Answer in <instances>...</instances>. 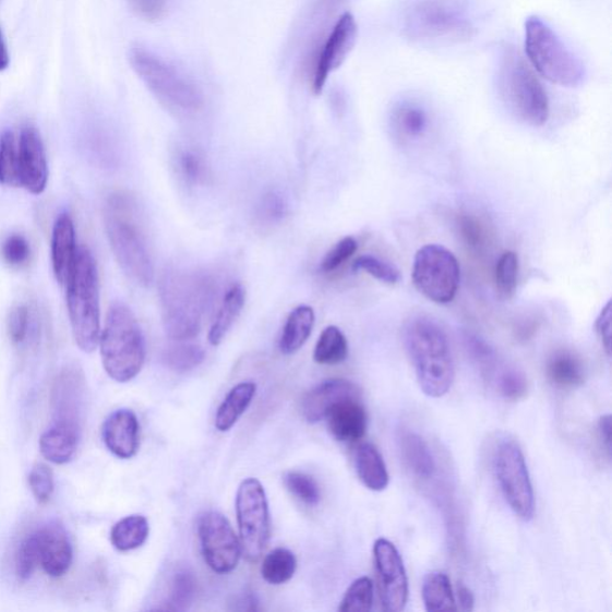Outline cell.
I'll return each instance as SVG.
<instances>
[{
	"mask_svg": "<svg viewBox=\"0 0 612 612\" xmlns=\"http://www.w3.org/2000/svg\"><path fill=\"white\" fill-rule=\"evenodd\" d=\"M286 489L293 494L298 501L316 506L321 502L320 487L314 479L301 471H290L284 477Z\"/></svg>",
	"mask_w": 612,
	"mask_h": 612,
	"instance_id": "cell-42",
	"label": "cell"
},
{
	"mask_svg": "<svg viewBox=\"0 0 612 612\" xmlns=\"http://www.w3.org/2000/svg\"><path fill=\"white\" fill-rule=\"evenodd\" d=\"M105 224L111 251L122 271L136 285H152L155 277L153 260L134 199L124 193L110 195L105 209Z\"/></svg>",
	"mask_w": 612,
	"mask_h": 612,
	"instance_id": "cell-3",
	"label": "cell"
},
{
	"mask_svg": "<svg viewBox=\"0 0 612 612\" xmlns=\"http://www.w3.org/2000/svg\"><path fill=\"white\" fill-rule=\"evenodd\" d=\"M334 439L343 443H356L364 439L368 431V415L360 397L343 399L334 405L326 418Z\"/></svg>",
	"mask_w": 612,
	"mask_h": 612,
	"instance_id": "cell-21",
	"label": "cell"
},
{
	"mask_svg": "<svg viewBox=\"0 0 612 612\" xmlns=\"http://www.w3.org/2000/svg\"><path fill=\"white\" fill-rule=\"evenodd\" d=\"M103 440L118 458L134 457L141 444V424L134 411L124 408L112 411L104 423Z\"/></svg>",
	"mask_w": 612,
	"mask_h": 612,
	"instance_id": "cell-19",
	"label": "cell"
},
{
	"mask_svg": "<svg viewBox=\"0 0 612 612\" xmlns=\"http://www.w3.org/2000/svg\"><path fill=\"white\" fill-rule=\"evenodd\" d=\"M341 3V0H317L316 11L320 15H331L337 5Z\"/></svg>",
	"mask_w": 612,
	"mask_h": 612,
	"instance_id": "cell-55",
	"label": "cell"
},
{
	"mask_svg": "<svg viewBox=\"0 0 612 612\" xmlns=\"http://www.w3.org/2000/svg\"><path fill=\"white\" fill-rule=\"evenodd\" d=\"M244 303V287L241 284L233 285L228 293L225 295L217 317L212 323L208 333V341L212 346H218L224 340L236 320L241 315Z\"/></svg>",
	"mask_w": 612,
	"mask_h": 612,
	"instance_id": "cell-30",
	"label": "cell"
},
{
	"mask_svg": "<svg viewBox=\"0 0 612 612\" xmlns=\"http://www.w3.org/2000/svg\"><path fill=\"white\" fill-rule=\"evenodd\" d=\"M422 601L428 611L457 610L452 581L444 572L433 571L422 584Z\"/></svg>",
	"mask_w": 612,
	"mask_h": 612,
	"instance_id": "cell-31",
	"label": "cell"
},
{
	"mask_svg": "<svg viewBox=\"0 0 612 612\" xmlns=\"http://www.w3.org/2000/svg\"><path fill=\"white\" fill-rule=\"evenodd\" d=\"M161 319L172 340L194 339L214 297V287L203 274L167 272L159 286Z\"/></svg>",
	"mask_w": 612,
	"mask_h": 612,
	"instance_id": "cell-2",
	"label": "cell"
},
{
	"mask_svg": "<svg viewBox=\"0 0 612 612\" xmlns=\"http://www.w3.org/2000/svg\"><path fill=\"white\" fill-rule=\"evenodd\" d=\"M31 244L26 237L14 233L10 235L2 245V256L10 267H22L31 259Z\"/></svg>",
	"mask_w": 612,
	"mask_h": 612,
	"instance_id": "cell-45",
	"label": "cell"
},
{
	"mask_svg": "<svg viewBox=\"0 0 612 612\" xmlns=\"http://www.w3.org/2000/svg\"><path fill=\"white\" fill-rule=\"evenodd\" d=\"M496 82L499 95L512 115L532 128L543 127L551 115L547 92L516 47H504Z\"/></svg>",
	"mask_w": 612,
	"mask_h": 612,
	"instance_id": "cell-4",
	"label": "cell"
},
{
	"mask_svg": "<svg viewBox=\"0 0 612 612\" xmlns=\"http://www.w3.org/2000/svg\"><path fill=\"white\" fill-rule=\"evenodd\" d=\"M598 436L599 441L602 442L603 447L608 454V457L611 456V417L603 416L598 421Z\"/></svg>",
	"mask_w": 612,
	"mask_h": 612,
	"instance_id": "cell-53",
	"label": "cell"
},
{
	"mask_svg": "<svg viewBox=\"0 0 612 612\" xmlns=\"http://www.w3.org/2000/svg\"><path fill=\"white\" fill-rule=\"evenodd\" d=\"M348 357V343L345 334L335 326L322 332L314 351V360L321 365L341 364Z\"/></svg>",
	"mask_w": 612,
	"mask_h": 612,
	"instance_id": "cell-33",
	"label": "cell"
},
{
	"mask_svg": "<svg viewBox=\"0 0 612 612\" xmlns=\"http://www.w3.org/2000/svg\"><path fill=\"white\" fill-rule=\"evenodd\" d=\"M98 344L104 368L112 381L128 383L139 376L145 362V340L129 307L117 303L109 309Z\"/></svg>",
	"mask_w": 612,
	"mask_h": 612,
	"instance_id": "cell-6",
	"label": "cell"
},
{
	"mask_svg": "<svg viewBox=\"0 0 612 612\" xmlns=\"http://www.w3.org/2000/svg\"><path fill=\"white\" fill-rule=\"evenodd\" d=\"M460 232L464 236V239L471 248H480L483 243V230L481 228L480 223L477 219L471 217H461L460 223Z\"/></svg>",
	"mask_w": 612,
	"mask_h": 612,
	"instance_id": "cell-52",
	"label": "cell"
},
{
	"mask_svg": "<svg viewBox=\"0 0 612 612\" xmlns=\"http://www.w3.org/2000/svg\"><path fill=\"white\" fill-rule=\"evenodd\" d=\"M83 371L69 365L57 374L49 396L53 423L82 431L86 384Z\"/></svg>",
	"mask_w": 612,
	"mask_h": 612,
	"instance_id": "cell-16",
	"label": "cell"
},
{
	"mask_svg": "<svg viewBox=\"0 0 612 612\" xmlns=\"http://www.w3.org/2000/svg\"><path fill=\"white\" fill-rule=\"evenodd\" d=\"M0 184L20 187L17 139L11 131H5L0 135Z\"/></svg>",
	"mask_w": 612,
	"mask_h": 612,
	"instance_id": "cell-37",
	"label": "cell"
},
{
	"mask_svg": "<svg viewBox=\"0 0 612 612\" xmlns=\"http://www.w3.org/2000/svg\"><path fill=\"white\" fill-rule=\"evenodd\" d=\"M411 277L416 289L431 302L448 304L454 301L459 289V262L443 245H423L415 256Z\"/></svg>",
	"mask_w": 612,
	"mask_h": 612,
	"instance_id": "cell-11",
	"label": "cell"
},
{
	"mask_svg": "<svg viewBox=\"0 0 612 612\" xmlns=\"http://www.w3.org/2000/svg\"><path fill=\"white\" fill-rule=\"evenodd\" d=\"M28 482L31 491L39 504H47L55 493V477L51 468L39 464L29 472Z\"/></svg>",
	"mask_w": 612,
	"mask_h": 612,
	"instance_id": "cell-44",
	"label": "cell"
},
{
	"mask_svg": "<svg viewBox=\"0 0 612 612\" xmlns=\"http://www.w3.org/2000/svg\"><path fill=\"white\" fill-rule=\"evenodd\" d=\"M393 127L406 139H419L430 127V116L417 99L406 98L398 103L392 116Z\"/></svg>",
	"mask_w": 612,
	"mask_h": 612,
	"instance_id": "cell-29",
	"label": "cell"
},
{
	"mask_svg": "<svg viewBox=\"0 0 612 612\" xmlns=\"http://www.w3.org/2000/svg\"><path fill=\"white\" fill-rule=\"evenodd\" d=\"M545 376L560 391H576L586 380L584 361L569 349H557L547 361Z\"/></svg>",
	"mask_w": 612,
	"mask_h": 612,
	"instance_id": "cell-24",
	"label": "cell"
},
{
	"mask_svg": "<svg viewBox=\"0 0 612 612\" xmlns=\"http://www.w3.org/2000/svg\"><path fill=\"white\" fill-rule=\"evenodd\" d=\"M40 566L52 578L64 577L73 561V548L64 527L58 521L35 530Z\"/></svg>",
	"mask_w": 612,
	"mask_h": 612,
	"instance_id": "cell-18",
	"label": "cell"
},
{
	"mask_svg": "<svg viewBox=\"0 0 612 612\" xmlns=\"http://www.w3.org/2000/svg\"><path fill=\"white\" fill-rule=\"evenodd\" d=\"M358 251V242L353 237H345L340 242H337L332 251L321 262L320 271L322 273H332L341 267L345 262L351 259Z\"/></svg>",
	"mask_w": 612,
	"mask_h": 612,
	"instance_id": "cell-46",
	"label": "cell"
},
{
	"mask_svg": "<svg viewBox=\"0 0 612 612\" xmlns=\"http://www.w3.org/2000/svg\"><path fill=\"white\" fill-rule=\"evenodd\" d=\"M360 397L358 386L347 380H328L320 383L303 398L301 410L310 423H317L326 418L329 409L343 399Z\"/></svg>",
	"mask_w": 612,
	"mask_h": 612,
	"instance_id": "cell-20",
	"label": "cell"
},
{
	"mask_svg": "<svg viewBox=\"0 0 612 612\" xmlns=\"http://www.w3.org/2000/svg\"><path fill=\"white\" fill-rule=\"evenodd\" d=\"M353 271H364L374 279L388 285H395L401 279V273L394 265L372 255L358 257Z\"/></svg>",
	"mask_w": 612,
	"mask_h": 612,
	"instance_id": "cell-43",
	"label": "cell"
},
{
	"mask_svg": "<svg viewBox=\"0 0 612 612\" xmlns=\"http://www.w3.org/2000/svg\"><path fill=\"white\" fill-rule=\"evenodd\" d=\"M289 212L285 196L276 191L267 193L262 197L259 206V216L262 220L274 224L281 221Z\"/></svg>",
	"mask_w": 612,
	"mask_h": 612,
	"instance_id": "cell-48",
	"label": "cell"
},
{
	"mask_svg": "<svg viewBox=\"0 0 612 612\" xmlns=\"http://www.w3.org/2000/svg\"><path fill=\"white\" fill-rule=\"evenodd\" d=\"M315 311L311 307L296 308L285 322L279 340L280 352L291 356L301 349L315 326Z\"/></svg>",
	"mask_w": 612,
	"mask_h": 612,
	"instance_id": "cell-27",
	"label": "cell"
},
{
	"mask_svg": "<svg viewBox=\"0 0 612 612\" xmlns=\"http://www.w3.org/2000/svg\"><path fill=\"white\" fill-rule=\"evenodd\" d=\"M180 170L187 182L197 184L206 177V167L202 157L194 152H184L180 157Z\"/></svg>",
	"mask_w": 612,
	"mask_h": 612,
	"instance_id": "cell-49",
	"label": "cell"
},
{
	"mask_svg": "<svg viewBox=\"0 0 612 612\" xmlns=\"http://www.w3.org/2000/svg\"><path fill=\"white\" fill-rule=\"evenodd\" d=\"M65 287L73 339L83 352L92 353L101 336V314L97 265L89 249H81Z\"/></svg>",
	"mask_w": 612,
	"mask_h": 612,
	"instance_id": "cell-7",
	"label": "cell"
},
{
	"mask_svg": "<svg viewBox=\"0 0 612 612\" xmlns=\"http://www.w3.org/2000/svg\"><path fill=\"white\" fill-rule=\"evenodd\" d=\"M404 343L423 394L446 395L455 381V361L441 324L429 316L411 317L404 327Z\"/></svg>",
	"mask_w": 612,
	"mask_h": 612,
	"instance_id": "cell-1",
	"label": "cell"
},
{
	"mask_svg": "<svg viewBox=\"0 0 612 612\" xmlns=\"http://www.w3.org/2000/svg\"><path fill=\"white\" fill-rule=\"evenodd\" d=\"M297 569V559L289 549H274L262 561L261 576L271 585H281L290 581Z\"/></svg>",
	"mask_w": 612,
	"mask_h": 612,
	"instance_id": "cell-34",
	"label": "cell"
},
{
	"mask_svg": "<svg viewBox=\"0 0 612 612\" xmlns=\"http://www.w3.org/2000/svg\"><path fill=\"white\" fill-rule=\"evenodd\" d=\"M493 469L509 508L519 519L530 521L535 515L533 487L526 457L517 442L511 439L497 442Z\"/></svg>",
	"mask_w": 612,
	"mask_h": 612,
	"instance_id": "cell-10",
	"label": "cell"
},
{
	"mask_svg": "<svg viewBox=\"0 0 612 612\" xmlns=\"http://www.w3.org/2000/svg\"><path fill=\"white\" fill-rule=\"evenodd\" d=\"M76 229L70 215H60L52 232V266L58 283L65 286L79 259Z\"/></svg>",
	"mask_w": 612,
	"mask_h": 612,
	"instance_id": "cell-22",
	"label": "cell"
},
{
	"mask_svg": "<svg viewBox=\"0 0 612 612\" xmlns=\"http://www.w3.org/2000/svg\"><path fill=\"white\" fill-rule=\"evenodd\" d=\"M129 60L134 72L161 105L180 115H194L203 108V93L169 61L141 45L130 49Z\"/></svg>",
	"mask_w": 612,
	"mask_h": 612,
	"instance_id": "cell-8",
	"label": "cell"
},
{
	"mask_svg": "<svg viewBox=\"0 0 612 612\" xmlns=\"http://www.w3.org/2000/svg\"><path fill=\"white\" fill-rule=\"evenodd\" d=\"M204 560L218 574H229L240 564L242 547L230 521L217 511L205 512L197 521Z\"/></svg>",
	"mask_w": 612,
	"mask_h": 612,
	"instance_id": "cell-14",
	"label": "cell"
},
{
	"mask_svg": "<svg viewBox=\"0 0 612 612\" xmlns=\"http://www.w3.org/2000/svg\"><path fill=\"white\" fill-rule=\"evenodd\" d=\"M197 580L189 566H181L173 573L170 584L169 604L171 610L189 609L195 598Z\"/></svg>",
	"mask_w": 612,
	"mask_h": 612,
	"instance_id": "cell-36",
	"label": "cell"
},
{
	"mask_svg": "<svg viewBox=\"0 0 612 612\" xmlns=\"http://www.w3.org/2000/svg\"><path fill=\"white\" fill-rule=\"evenodd\" d=\"M81 433V430L65 424L52 423V427L41 435L39 442L41 455L55 465L69 464L77 453Z\"/></svg>",
	"mask_w": 612,
	"mask_h": 612,
	"instance_id": "cell-25",
	"label": "cell"
},
{
	"mask_svg": "<svg viewBox=\"0 0 612 612\" xmlns=\"http://www.w3.org/2000/svg\"><path fill=\"white\" fill-rule=\"evenodd\" d=\"M457 598L461 610L470 611L473 609V603H475L473 595L468 589L467 586L460 585L458 587Z\"/></svg>",
	"mask_w": 612,
	"mask_h": 612,
	"instance_id": "cell-54",
	"label": "cell"
},
{
	"mask_svg": "<svg viewBox=\"0 0 612 612\" xmlns=\"http://www.w3.org/2000/svg\"><path fill=\"white\" fill-rule=\"evenodd\" d=\"M40 566L39 547L35 531L24 537L20 543L15 556L16 576L22 581L33 577L34 572Z\"/></svg>",
	"mask_w": 612,
	"mask_h": 612,
	"instance_id": "cell-41",
	"label": "cell"
},
{
	"mask_svg": "<svg viewBox=\"0 0 612 612\" xmlns=\"http://www.w3.org/2000/svg\"><path fill=\"white\" fill-rule=\"evenodd\" d=\"M129 4L136 16L149 22L164 19L168 9V0H129Z\"/></svg>",
	"mask_w": 612,
	"mask_h": 612,
	"instance_id": "cell-50",
	"label": "cell"
},
{
	"mask_svg": "<svg viewBox=\"0 0 612 612\" xmlns=\"http://www.w3.org/2000/svg\"><path fill=\"white\" fill-rule=\"evenodd\" d=\"M358 478L373 492H382L389 485V472L380 449L371 443L360 444L355 457Z\"/></svg>",
	"mask_w": 612,
	"mask_h": 612,
	"instance_id": "cell-26",
	"label": "cell"
},
{
	"mask_svg": "<svg viewBox=\"0 0 612 612\" xmlns=\"http://www.w3.org/2000/svg\"><path fill=\"white\" fill-rule=\"evenodd\" d=\"M373 605V583L361 577L352 583L346 591L339 607L341 612H368Z\"/></svg>",
	"mask_w": 612,
	"mask_h": 612,
	"instance_id": "cell-39",
	"label": "cell"
},
{
	"mask_svg": "<svg viewBox=\"0 0 612 612\" xmlns=\"http://www.w3.org/2000/svg\"><path fill=\"white\" fill-rule=\"evenodd\" d=\"M493 386L504 398L514 403L526 397L529 392V383L526 374L518 368L509 364H507Z\"/></svg>",
	"mask_w": 612,
	"mask_h": 612,
	"instance_id": "cell-40",
	"label": "cell"
},
{
	"mask_svg": "<svg viewBox=\"0 0 612 612\" xmlns=\"http://www.w3.org/2000/svg\"><path fill=\"white\" fill-rule=\"evenodd\" d=\"M255 394L256 384L252 381L233 386L217 410L216 429L219 432L230 431L251 406Z\"/></svg>",
	"mask_w": 612,
	"mask_h": 612,
	"instance_id": "cell-28",
	"label": "cell"
},
{
	"mask_svg": "<svg viewBox=\"0 0 612 612\" xmlns=\"http://www.w3.org/2000/svg\"><path fill=\"white\" fill-rule=\"evenodd\" d=\"M10 64V56L4 40L2 29H0V72L5 71Z\"/></svg>",
	"mask_w": 612,
	"mask_h": 612,
	"instance_id": "cell-56",
	"label": "cell"
},
{
	"mask_svg": "<svg viewBox=\"0 0 612 612\" xmlns=\"http://www.w3.org/2000/svg\"><path fill=\"white\" fill-rule=\"evenodd\" d=\"M519 259L515 252H505L495 266V284L499 295L505 299L514 297L517 290Z\"/></svg>",
	"mask_w": 612,
	"mask_h": 612,
	"instance_id": "cell-38",
	"label": "cell"
},
{
	"mask_svg": "<svg viewBox=\"0 0 612 612\" xmlns=\"http://www.w3.org/2000/svg\"><path fill=\"white\" fill-rule=\"evenodd\" d=\"M19 183L21 189L39 195L46 190L48 166L39 131L24 127L17 139Z\"/></svg>",
	"mask_w": 612,
	"mask_h": 612,
	"instance_id": "cell-17",
	"label": "cell"
},
{
	"mask_svg": "<svg viewBox=\"0 0 612 612\" xmlns=\"http://www.w3.org/2000/svg\"><path fill=\"white\" fill-rule=\"evenodd\" d=\"M526 52L530 67L553 84L577 87L586 77L581 60L540 17L531 16L526 22Z\"/></svg>",
	"mask_w": 612,
	"mask_h": 612,
	"instance_id": "cell-9",
	"label": "cell"
},
{
	"mask_svg": "<svg viewBox=\"0 0 612 612\" xmlns=\"http://www.w3.org/2000/svg\"><path fill=\"white\" fill-rule=\"evenodd\" d=\"M236 515L242 555L256 562L266 551L271 537L267 496L257 479L249 478L240 484L236 495Z\"/></svg>",
	"mask_w": 612,
	"mask_h": 612,
	"instance_id": "cell-12",
	"label": "cell"
},
{
	"mask_svg": "<svg viewBox=\"0 0 612 612\" xmlns=\"http://www.w3.org/2000/svg\"><path fill=\"white\" fill-rule=\"evenodd\" d=\"M373 557L383 609L388 612L404 611L409 590L401 555L394 543L386 539H379L373 545Z\"/></svg>",
	"mask_w": 612,
	"mask_h": 612,
	"instance_id": "cell-15",
	"label": "cell"
},
{
	"mask_svg": "<svg viewBox=\"0 0 612 612\" xmlns=\"http://www.w3.org/2000/svg\"><path fill=\"white\" fill-rule=\"evenodd\" d=\"M404 465L415 478L429 481L434 477L436 461L427 441L418 432L403 430L397 436Z\"/></svg>",
	"mask_w": 612,
	"mask_h": 612,
	"instance_id": "cell-23",
	"label": "cell"
},
{
	"mask_svg": "<svg viewBox=\"0 0 612 612\" xmlns=\"http://www.w3.org/2000/svg\"><path fill=\"white\" fill-rule=\"evenodd\" d=\"M31 328V311L26 305L11 310L8 320V333L12 344L21 346L26 343Z\"/></svg>",
	"mask_w": 612,
	"mask_h": 612,
	"instance_id": "cell-47",
	"label": "cell"
},
{
	"mask_svg": "<svg viewBox=\"0 0 612 612\" xmlns=\"http://www.w3.org/2000/svg\"><path fill=\"white\" fill-rule=\"evenodd\" d=\"M358 27L356 19L346 12L336 21L324 39L311 48L307 59L308 80L312 92L322 93L331 74L339 69L357 40Z\"/></svg>",
	"mask_w": 612,
	"mask_h": 612,
	"instance_id": "cell-13",
	"label": "cell"
},
{
	"mask_svg": "<svg viewBox=\"0 0 612 612\" xmlns=\"http://www.w3.org/2000/svg\"><path fill=\"white\" fill-rule=\"evenodd\" d=\"M596 333L608 357L611 356V302L602 309L596 320Z\"/></svg>",
	"mask_w": 612,
	"mask_h": 612,
	"instance_id": "cell-51",
	"label": "cell"
},
{
	"mask_svg": "<svg viewBox=\"0 0 612 612\" xmlns=\"http://www.w3.org/2000/svg\"><path fill=\"white\" fill-rule=\"evenodd\" d=\"M164 364L173 372L184 373L196 369L205 360L203 347L194 344H175L165 349Z\"/></svg>",
	"mask_w": 612,
	"mask_h": 612,
	"instance_id": "cell-35",
	"label": "cell"
},
{
	"mask_svg": "<svg viewBox=\"0 0 612 612\" xmlns=\"http://www.w3.org/2000/svg\"><path fill=\"white\" fill-rule=\"evenodd\" d=\"M409 39L423 44H455L471 39L475 24L466 0H413L404 12Z\"/></svg>",
	"mask_w": 612,
	"mask_h": 612,
	"instance_id": "cell-5",
	"label": "cell"
},
{
	"mask_svg": "<svg viewBox=\"0 0 612 612\" xmlns=\"http://www.w3.org/2000/svg\"><path fill=\"white\" fill-rule=\"evenodd\" d=\"M149 526L142 515H132L119 520L110 531L112 547L119 552H131L141 548L147 540Z\"/></svg>",
	"mask_w": 612,
	"mask_h": 612,
	"instance_id": "cell-32",
	"label": "cell"
}]
</instances>
